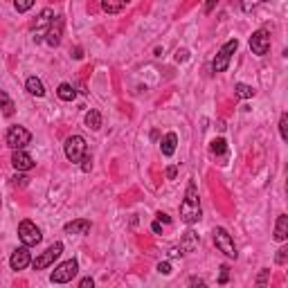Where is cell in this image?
I'll list each match as a JSON object with an SVG mask.
<instances>
[{"label": "cell", "instance_id": "cell-3", "mask_svg": "<svg viewBox=\"0 0 288 288\" xmlns=\"http://www.w3.org/2000/svg\"><path fill=\"white\" fill-rule=\"evenodd\" d=\"M77 273H79V264L74 259H70V261H63L61 266H57L52 270V275H50V279L54 284H68V282H72V277Z\"/></svg>", "mask_w": 288, "mask_h": 288}, {"label": "cell", "instance_id": "cell-24", "mask_svg": "<svg viewBox=\"0 0 288 288\" xmlns=\"http://www.w3.org/2000/svg\"><path fill=\"white\" fill-rule=\"evenodd\" d=\"M212 153H214V156H223L225 151H228V142L223 140V137H219V140H214L212 142Z\"/></svg>", "mask_w": 288, "mask_h": 288}, {"label": "cell", "instance_id": "cell-19", "mask_svg": "<svg viewBox=\"0 0 288 288\" xmlns=\"http://www.w3.org/2000/svg\"><path fill=\"white\" fill-rule=\"evenodd\" d=\"M57 95H59V99H63V102H72V99L77 97V90H74L70 83H61Z\"/></svg>", "mask_w": 288, "mask_h": 288}, {"label": "cell", "instance_id": "cell-14", "mask_svg": "<svg viewBox=\"0 0 288 288\" xmlns=\"http://www.w3.org/2000/svg\"><path fill=\"white\" fill-rule=\"evenodd\" d=\"M52 23H54V11L52 9H43L39 14V18H36V23H34V32L45 30V27H50Z\"/></svg>", "mask_w": 288, "mask_h": 288}, {"label": "cell", "instance_id": "cell-8", "mask_svg": "<svg viewBox=\"0 0 288 288\" xmlns=\"http://www.w3.org/2000/svg\"><path fill=\"white\" fill-rule=\"evenodd\" d=\"M30 140H32V133L25 126H11L7 131V144L11 149H25L30 144Z\"/></svg>", "mask_w": 288, "mask_h": 288}, {"label": "cell", "instance_id": "cell-9", "mask_svg": "<svg viewBox=\"0 0 288 288\" xmlns=\"http://www.w3.org/2000/svg\"><path fill=\"white\" fill-rule=\"evenodd\" d=\"M250 50H252L257 57H264V54H268V50H270V36L266 34L264 30L254 32V34L250 36Z\"/></svg>", "mask_w": 288, "mask_h": 288}, {"label": "cell", "instance_id": "cell-10", "mask_svg": "<svg viewBox=\"0 0 288 288\" xmlns=\"http://www.w3.org/2000/svg\"><path fill=\"white\" fill-rule=\"evenodd\" d=\"M32 264V252L27 250V245H23V248H16L14 254H11L9 259V266L14 270H25L27 266Z\"/></svg>", "mask_w": 288, "mask_h": 288}, {"label": "cell", "instance_id": "cell-34", "mask_svg": "<svg viewBox=\"0 0 288 288\" xmlns=\"http://www.w3.org/2000/svg\"><path fill=\"white\" fill-rule=\"evenodd\" d=\"M81 288H93V279L90 277H86V279H81V284H79Z\"/></svg>", "mask_w": 288, "mask_h": 288}, {"label": "cell", "instance_id": "cell-26", "mask_svg": "<svg viewBox=\"0 0 288 288\" xmlns=\"http://www.w3.org/2000/svg\"><path fill=\"white\" fill-rule=\"evenodd\" d=\"M261 2H266V0H241V9H243V11H252L254 7H259Z\"/></svg>", "mask_w": 288, "mask_h": 288}, {"label": "cell", "instance_id": "cell-7", "mask_svg": "<svg viewBox=\"0 0 288 288\" xmlns=\"http://www.w3.org/2000/svg\"><path fill=\"white\" fill-rule=\"evenodd\" d=\"M61 252H63V243H61V241H57V243L50 245V248L45 250L41 257L34 259V268L36 270H43V268H48V266H52L54 261L61 257Z\"/></svg>", "mask_w": 288, "mask_h": 288}, {"label": "cell", "instance_id": "cell-33", "mask_svg": "<svg viewBox=\"0 0 288 288\" xmlns=\"http://www.w3.org/2000/svg\"><path fill=\"white\" fill-rule=\"evenodd\" d=\"M216 5H219V0H207V5H205V11H207V14H210V11L214 9Z\"/></svg>", "mask_w": 288, "mask_h": 288}, {"label": "cell", "instance_id": "cell-15", "mask_svg": "<svg viewBox=\"0 0 288 288\" xmlns=\"http://www.w3.org/2000/svg\"><path fill=\"white\" fill-rule=\"evenodd\" d=\"M128 2H131V0H102V7H104V11H108V14H119Z\"/></svg>", "mask_w": 288, "mask_h": 288}, {"label": "cell", "instance_id": "cell-35", "mask_svg": "<svg viewBox=\"0 0 288 288\" xmlns=\"http://www.w3.org/2000/svg\"><path fill=\"white\" fill-rule=\"evenodd\" d=\"M14 185H20V187L27 185V178H25V176H16L14 178Z\"/></svg>", "mask_w": 288, "mask_h": 288}, {"label": "cell", "instance_id": "cell-23", "mask_svg": "<svg viewBox=\"0 0 288 288\" xmlns=\"http://www.w3.org/2000/svg\"><path fill=\"white\" fill-rule=\"evenodd\" d=\"M0 108H2V113H5V115H11V113H14V104H11L9 95L2 93V90H0Z\"/></svg>", "mask_w": 288, "mask_h": 288}, {"label": "cell", "instance_id": "cell-18", "mask_svg": "<svg viewBox=\"0 0 288 288\" xmlns=\"http://www.w3.org/2000/svg\"><path fill=\"white\" fill-rule=\"evenodd\" d=\"M61 20H57V27H54V23L50 25V32H48V45H52V48H57V45H59V41H61Z\"/></svg>", "mask_w": 288, "mask_h": 288}, {"label": "cell", "instance_id": "cell-36", "mask_svg": "<svg viewBox=\"0 0 288 288\" xmlns=\"http://www.w3.org/2000/svg\"><path fill=\"white\" fill-rule=\"evenodd\" d=\"M151 230H153V232H156V234H160V232H162V225H160V221H156V223L151 225Z\"/></svg>", "mask_w": 288, "mask_h": 288}, {"label": "cell", "instance_id": "cell-21", "mask_svg": "<svg viewBox=\"0 0 288 288\" xmlns=\"http://www.w3.org/2000/svg\"><path fill=\"white\" fill-rule=\"evenodd\" d=\"M86 124H88V128H93V131H99V126H102V115H99V111L86 113Z\"/></svg>", "mask_w": 288, "mask_h": 288}, {"label": "cell", "instance_id": "cell-13", "mask_svg": "<svg viewBox=\"0 0 288 288\" xmlns=\"http://www.w3.org/2000/svg\"><path fill=\"white\" fill-rule=\"evenodd\" d=\"M176 144H178V137H176V133H167L165 137H162V144H160V149H162V156H173V151H176Z\"/></svg>", "mask_w": 288, "mask_h": 288}, {"label": "cell", "instance_id": "cell-20", "mask_svg": "<svg viewBox=\"0 0 288 288\" xmlns=\"http://www.w3.org/2000/svg\"><path fill=\"white\" fill-rule=\"evenodd\" d=\"M196 245H198V234H194V232L189 230V232L185 234V241L180 243V250H182V252H191Z\"/></svg>", "mask_w": 288, "mask_h": 288}, {"label": "cell", "instance_id": "cell-31", "mask_svg": "<svg viewBox=\"0 0 288 288\" xmlns=\"http://www.w3.org/2000/svg\"><path fill=\"white\" fill-rule=\"evenodd\" d=\"M286 252H288L286 248L279 250V254H277V264H286Z\"/></svg>", "mask_w": 288, "mask_h": 288}, {"label": "cell", "instance_id": "cell-1", "mask_svg": "<svg viewBox=\"0 0 288 288\" xmlns=\"http://www.w3.org/2000/svg\"><path fill=\"white\" fill-rule=\"evenodd\" d=\"M200 198H198V187H196V182H189L187 185V191H185V200H182L180 205V219L185 221V223H196V221H200Z\"/></svg>", "mask_w": 288, "mask_h": 288}, {"label": "cell", "instance_id": "cell-30", "mask_svg": "<svg viewBox=\"0 0 288 288\" xmlns=\"http://www.w3.org/2000/svg\"><path fill=\"white\" fill-rule=\"evenodd\" d=\"M228 270H230V268H228V266H221V279H219V282H221V284H225V282H228V275H230V273H228Z\"/></svg>", "mask_w": 288, "mask_h": 288}, {"label": "cell", "instance_id": "cell-25", "mask_svg": "<svg viewBox=\"0 0 288 288\" xmlns=\"http://www.w3.org/2000/svg\"><path fill=\"white\" fill-rule=\"evenodd\" d=\"M14 7H16V11H30L32 7H34V0H14Z\"/></svg>", "mask_w": 288, "mask_h": 288}, {"label": "cell", "instance_id": "cell-17", "mask_svg": "<svg viewBox=\"0 0 288 288\" xmlns=\"http://www.w3.org/2000/svg\"><path fill=\"white\" fill-rule=\"evenodd\" d=\"M25 86H27V93H30V95H34V97H43V95H45L43 81H41L39 77H30V79H27V83H25Z\"/></svg>", "mask_w": 288, "mask_h": 288}, {"label": "cell", "instance_id": "cell-29", "mask_svg": "<svg viewBox=\"0 0 288 288\" xmlns=\"http://www.w3.org/2000/svg\"><path fill=\"white\" fill-rule=\"evenodd\" d=\"M158 273H160V275H169L171 273L169 261H165V264H158Z\"/></svg>", "mask_w": 288, "mask_h": 288}, {"label": "cell", "instance_id": "cell-11", "mask_svg": "<svg viewBox=\"0 0 288 288\" xmlns=\"http://www.w3.org/2000/svg\"><path fill=\"white\" fill-rule=\"evenodd\" d=\"M11 165L18 171H30L34 167V160H32L30 153H25L23 149H14V156H11Z\"/></svg>", "mask_w": 288, "mask_h": 288}, {"label": "cell", "instance_id": "cell-12", "mask_svg": "<svg viewBox=\"0 0 288 288\" xmlns=\"http://www.w3.org/2000/svg\"><path fill=\"white\" fill-rule=\"evenodd\" d=\"M63 230L68 232V234H88V232H90V221L77 219V221H72V223H65Z\"/></svg>", "mask_w": 288, "mask_h": 288}, {"label": "cell", "instance_id": "cell-27", "mask_svg": "<svg viewBox=\"0 0 288 288\" xmlns=\"http://www.w3.org/2000/svg\"><path fill=\"white\" fill-rule=\"evenodd\" d=\"M279 133H282L284 140H288V115L284 113L282 119H279Z\"/></svg>", "mask_w": 288, "mask_h": 288}, {"label": "cell", "instance_id": "cell-16", "mask_svg": "<svg viewBox=\"0 0 288 288\" xmlns=\"http://www.w3.org/2000/svg\"><path fill=\"white\" fill-rule=\"evenodd\" d=\"M288 236V216L282 214L277 219V225H275V239L277 241H286Z\"/></svg>", "mask_w": 288, "mask_h": 288}, {"label": "cell", "instance_id": "cell-6", "mask_svg": "<svg viewBox=\"0 0 288 288\" xmlns=\"http://www.w3.org/2000/svg\"><path fill=\"white\" fill-rule=\"evenodd\" d=\"M214 243H216V248L225 254V257L236 259V254H239V252H236V245H234V241H232V236H230L223 228L214 230Z\"/></svg>", "mask_w": 288, "mask_h": 288}, {"label": "cell", "instance_id": "cell-37", "mask_svg": "<svg viewBox=\"0 0 288 288\" xmlns=\"http://www.w3.org/2000/svg\"><path fill=\"white\" fill-rule=\"evenodd\" d=\"M158 221H162V223H169V216H167V214H162V212H160V214H158Z\"/></svg>", "mask_w": 288, "mask_h": 288}, {"label": "cell", "instance_id": "cell-32", "mask_svg": "<svg viewBox=\"0 0 288 288\" xmlns=\"http://www.w3.org/2000/svg\"><path fill=\"white\" fill-rule=\"evenodd\" d=\"M176 173H178V167H169V169H167V178H169V180H173Z\"/></svg>", "mask_w": 288, "mask_h": 288}, {"label": "cell", "instance_id": "cell-22", "mask_svg": "<svg viewBox=\"0 0 288 288\" xmlns=\"http://www.w3.org/2000/svg\"><path fill=\"white\" fill-rule=\"evenodd\" d=\"M234 93H236V97H239V99H252L254 97V88H252V86H245V83H236Z\"/></svg>", "mask_w": 288, "mask_h": 288}, {"label": "cell", "instance_id": "cell-38", "mask_svg": "<svg viewBox=\"0 0 288 288\" xmlns=\"http://www.w3.org/2000/svg\"><path fill=\"white\" fill-rule=\"evenodd\" d=\"M266 277H268V270H264V273H261V277H259V284H264Z\"/></svg>", "mask_w": 288, "mask_h": 288}, {"label": "cell", "instance_id": "cell-5", "mask_svg": "<svg viewBox=\"0 0 288 288\" xmlns=\"http://www.w3.org/2000/svg\"><path fill=\"white\" fill-rule=\"evenodd\" d=\"M18 236H20V241H23V245H27V248H32V245H39L41 239H43L41 230L36 228L32 221H23V223L18 225Z\"/></svg>", "mask_w": 288, "mask_h": 288}, {"label": "cell", "instance_id": "cell-28", "mask_svg": "<svg viewBox=\"0 0 288 288\" xmlns=\"http://www.w3.org/2000/svg\"><path fill=\"white\" fill-rule=\"evenodd\" d=\"M81 169H83V171H86V173H88V171H90V169H93V158H90V156H88V153H86V156H83V158H81Z\"/></svg>", "mask_w": 288, "mask_h": 288}, {"label": "cell", "instance_id": "cell-2", "mask_svg": "<svg viewBox=\"0 0 288 288\" xmlns=\"http://www.w3.org/2000/svg\"><path fill=\"white\" fill-rule=\"evenodd\" d=\"M236 48H239V41L236 39L228 41V43L219 50V54L214 57V61H212V70H214V72H225L228 65H230V59H232V54L236 52Z\"/></svg>", "mask_w": 288, "mask_h": 288}, {"label": "cell", "instance_id": "cell-4", "mask_svg": "<svg viewBox=\"0 0 288 288\" xmlns=\"http://www.w3.org/2000/svg\"><path fill=\"white\" fill-rule=\"evenodd\" d=\"M86 153H88V149H86V140L81 135H72L65 140V158L70 162H81Z\"/></svg>", "mask_w": 288, "mask_h": 288}]
</instances>
